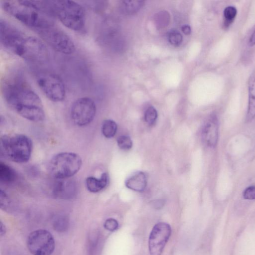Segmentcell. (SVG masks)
<instances>
[{
	"instance_id": "obj_1",
	"label": "cell",
	"mask_w": 255,
	"mask_h": 255,
	"mask_svg": "<svg viewBox=\"0 0 255 255\" xmlns=\"http://www.w3.org/2000/svg\"><path fill=\"white\" fill-rule=\"evenodd\" d=\"M1 91L8 105L23 118L35 122L44 119L40 98L21 74L13 73L5 77Z\"/></svg>"
},
{
	"instance_id": "obj_2",
	"label": "cell",
	"mask_w": 255,
	"mask_h": 255,
	"mask_svg": "<svg viewBox=\"0 0 255 255\" xmlns=\"http://www.w3.org/2000/svg\"><path fill=\"white\" fill-rule=\"evenodd\" d=\"M1 6L8 14L35 31L54 23L43 1L4 0Z\"/></svg>"
},
{
	"instance_id": "obj_3",
	"label": "cell",
	"mask_w": 255,
	"mask_h": 255,
	"mask_svg": "<svg viewBox=\"0 0 255 255\" xmlns=\"http://www.w3.org/2000/svg\"><path fill=\"white\" fill-rule=\"evenodd\" d=\"M46 3L49 13L66 27L79 32L85 31L86 13L79 3L71 0H48Z\"/></svg>"
},
{
	"instance_id": "obj_4",
	"label": "cell",
	"mask_w": 255,
	"mask_h": 255,
	"mask_svg": "<svg viewBox=\"0 0 255 255\" xmlns=\"http://www.w3.org/2000/svg\"><path fill=\"white\" fill-rule=\"evenodd\" d=\"M1 153L16 163L27 162L31 156L32 143L30 138L22 134L3 135L0 137Z\"/></svg>"
},
{
	"instance_id": "obj_5",
	"label": "cell",
	"mask_w": 255,
	"mask_h": 255,
	"mask_svg": "<svg viewBox=\"0 0 255 255\" xmlns=\"http://www.w3.org/2000/svg\"><path fill=\"white\" fill-rule=\"evenodd\" d=\"M82 164V159L78 154L63 152L52 157L48 164V170L57 179H68L79 171Z\"/></svg>"
},
{
	"instance_id": "obj_6",
	"label": "cell",
	"mask_w": 255,
	"mask_h": 255,
	"mask_svg": "<svg viewBox=\"0 0 255 255\" xmlns=\"http://www.w3.org/2000/svg\"><path fill=\"white\" fill-rule=\"evenodd\" d=\"M40 37L54 50L65 55L71 54L75 50L71 38L54 24L36 31Z\"/></svg>"
},
{
	"instance_id": "obj_7",
	"label": "cell",
	"mask_w": 255,
	"mask_h": 255,
	"mask_svg": "<svg viewBox=\"0 0 255 255\" xmlns=\"http://www.w3.org/2000/svg\"><path fill=\"white\" fill-rule=\"evenodd\" d=\"M14 54L33 64H43L49 58L48 50L45 44L33 36H25Z\"/></svg>"
},
{
	"instance_id": "obj_8",
	"label": "cell",
	"mask_w": 255,
	"mask_h": 255,
	"mask_svg": "<svg viewBox=\"0 0 255 255\" xmlns=\"http://www.w3.org/2000/svg\"><path fill=\"white\" fill-rule=\"evenodd\" d=\"M36 81L40 90L51 101L60 102L66 96L64 83L58 75L50 72H38L35 76Z\"/></svg>"
},
{
	"instance_id": "obj_9",
	"label": "cell",
	"mask_w": 255,
	"mask_h": 255,
	"mask_svg": "<svg viewBox=\"0 0 255 255\" xmlns=\"http://www.w3.org/2000/svg\"><path fill=\"white\" fill-rule=\"evenodd\" d=\"M96 114V106L94 101L87 97L77 99L72 104L70 115L76 125L82 127L91 123Z\"/></svg>"
},
{
	"instance_id": "obj_10",
	"label": "cell",
	"mask_w": 255,
	"mask_h": 255,
	"mask_svg": "<svg viewBox=\"0 0 255 255\" xmlns=\"http://www.w3.org/2000/svg\"><path fill=\"white\" fill-rule=\"evenodd\" d=\"M27 246L33 255H50L55 249V241L50 232L39 229L30 233Z\"/></svg>"
},
{
	"instance_id": "obj_11",
	"label": "cell",
	"mask_w": 255,
	"mask_h": 255,
	"mask_svg": "<svg viewBox=\"0 0 255 255\" xmlns=\"http://www.w3.org/2000/svg\"><path fill=\"white\" fill-rule=\"evenodd\" d=\"M171 233L170 226L167 223H158L153 227L148 240L150 255H161Z\"/></svg>"
},
{
	"instance_id": "obj_12",
	"label": "cell",
	"mask_w": 255,
	"mask_h": 255,
	"mask_svg": "<svg viewBox=\"0 0 255 255\" xmlns=\"http://www.w3.org/2000/svg\"><path fill=\"white\" fill-rule=\"evenodd\" d=\"M25 36L22 32L6 21L0 19V43L6 49L14 54Z\"/></svg>"
},
{
	"instance_id": "obj_13",
	"label": "cell",
	"mask_w": 255,
	"mask_h": 255,
	"mask_svg": "<svg viewBox=\"0 0 255 255\" xmlns=\"http://www.w3.org/2000/svg\"><path fill=\"white\" fill-rule=\"evenodd\" d=\"M218 121L215 115H211L203 125L202 136L204 143L209 147L216 146L218 139Z\"/></svg>"
},
{
	"instance_id": "obj_14",
	"label": "cell",
	"mask_w": 255,
	"mask_h": 255,
	"mask_svg": "<svg viewBox=\"0 0 255 255\" xmlns=\"http://www.w3.org/2000/svg\"><path fill=\"white\" fill-rule=\"evenodd\" d=\"M68 179H58L59 180L54 184L53 194L55 197L69 199L75 196L76 185L73 181Z\"/></svg>"
},
{
	"instance_id": "obj_15",
	"label": "cell",
	"mask_w": 255,
	"mask_h": 255,
	"mask_svg": "<svg viewBox=\"0 0 255 255\" xmlns=\"http://www.w3.org/2000/svg\"><path fill=\"white\" fill-rule=\"evenodd\" d=\"M126 186L131 190L143 191L147 184V177L145 174L142 171H138L130 176L126 181Z\"/></svg>"
},
{
	"instance_id": "obj_16",
	"label": "cell",
	"mask_w": 255,
	"mask_h": 255,
	"mask_svg": "<svg viewBox=\"0 0 255 255\" xmlns=\"http://www.w3.org/2000/svg\"><path fill=\"white\" fill-rule=\"evenodd\" d=\"M109 176L107 173H103L100 178L88 177L86 179V186L91 192L97 193L104 189L108 185Z\"/></svg>"
},
{
	"instance_id": "obj_17",
	"label": "cell",
	"mask_w": 255,
	"mask_h": 255,
	"mask_svg": "<svg viewBox=\"0 0 255 255\" xmlns=\"http://www.w3.org/2000/svg\"><path fill=\"white\" fill-rule=\"evenodd\" d=\"M249 103L247 121L250 122L255 118V73L252 75L249 80Z\"/></svg>"
},
{
	"instance_id": "obj_18",
	"label": "cell",
	"mask_w": 255,
	"mask_h": 255,
	"mask_svg": "<svg viewBox=\"0 0 255 255\" xmlns=\"http://www.w3.org/2000/svg\"><path fill=\"white\" fill-rule=\"evenodd\" d=\"M17 175L15 171L8 165L1 162L0 163V180L5 184H11L15 182Z\"/></svg>"
},
{
	"instance_id": "obj_19",
	"label": "cell",
	"mask_w": 255,
	"mask_h": 255,
	"mask_svg": "<svg viewBox=\"0 0 255 255\" xmlns=\"http://www.w3.org/2000/svg\"><path fill=\"white\" fill-rule=\"evenodd\" d=\"M117 130V125L115 122L112 120L104 121L102 125V132L103 135L108 138L115 136Z\"/></svg>"
},
{
	"instance_id": "obj_20",
	"label": "cell",
	"mask_w": 255,
	"mask_h": 255,
	"mask_svg": "<svg viewBox=\"0 0 255 255\" xmlns=\"http://www.w3.org/2000/svg\"><path fill=\"white\" fill-rule=\"evenodd\" d=\"M69 224V221L67 217L59 216L54 219L53 226L55 231L63 232L67 230Z\"/></svg>"
},
{
	"instance_id": "obj_21",
	"label": "cell",
	"mask_w": 255,
	"mask_h": 255,
	"mask_svg": "<svg viewBox=\"0 0 255 255\" xmlns=\"http://www.w3.org/2000/svg\"><path fill=\"white\" fill-rule=\"evenodd\" d=\"M237 13V10L235 7L229 6L226 7L223 11L225 18L224 26L228 27L234 20Z\"/></svg>"
},
{
	"instance_id": "obj_22",
	"label": "cell",
	"mask_w": 255,
	"mask_h": 255,
	"mask_svg": "<svg viewBox=\"0 0 255 255\" xmlns=\"http://www.w3.org/2000/svg\"><path fill=\"white\" fill-rule=\"evenodd\" d=\"M142 1H123L124 9L127 13H133L137 10L142 5Z\"/></svg>"
},
{
	"instance_id": "obj_23",
	"label": "cell",
	"mask_w": 255,
	"mask_h": 255,
	"mask_svg": "<svg viewBox=\"0 0 255 255\" xmlns=\"http://www.w3.org/2000/svg\"><path fill=\"white\" fill-rule=\"evenodd\" d=\"M157 118V113L156 109L153 107H148L144 114L145 121L149 125H153Z\"/></svg>"
},
{
	"instance_id": "obj_24",
	"label": "cell",
	"mask_w": 255,
	"mask_h": 255,
	"mask_svg": "<svg viewBox=\"0 0 255 255\" xmlns=\"http://www.w3.org/2000/svg\"><path fill=\"white\" fill-rule=\"evenodd\" d=\"M118 146L123 150L130 149L132 146V142L130 138L126 135H122L117 139Z\"/></svg>"
},
{
	"instance_id": "obj_25",
	"label": "cell",
	"mask_w": 255,
	"mask_h": 255,
	"mask_svg": "<svg viewBox=\"0 0 255 255\" xmlns=\"http://www.w3.org/2000/svg\"><path fill=\"white\" fill-rule=\"evenodd\" d=\"M168 39L172 45L178 46L182 41V36L178 31H172L169 33Z\"/></svg>"
},
{
	"instance_id": "obj_26",
	"label": "cell",
	"mask_w": 255,
	"mask_h": 255,
	"mask_svg": "<svg viewBox=\"0 0 255 255\" xmlns=\"http://www.w3.org/2000/svg\"><path fill=\"white\" fill-rule=\"evenodd\" d=\"M104 227L106 229L110 231H114L116 230L119 226L118 221L113 218H109L106 220L104 223Z\"/></svg>"
},
{
	"instance_id": "obj_27",
	"label": "cell",
	"mask_w": 255,
	"mask_h": 255,
	"mask_svg": "<svg viewBox=\"0 0 255 255\" xmlns=\"http://www.w3.org/2000/svg\"><path fill=\"white\" fill-rule=\"evenodd\" d=\"M243 196L247 200H255V186L246 188L243 193Z\"/></svg>"
},
{
	"instance_id": "obj_28",
	"label": "cell",
	"mask_w": 255,
	"mask_h": 255,
	"mask_svg": "<svg viewBox=\"0 0 255 255\" xmlns=\"http://www.w3.org/2000/svg\"><path fill=\"white\" fill-rule=\"evenodd\" d=\"M182 31L186 35H188L191 33V28L188 25H184L181 27Z\"/></svg>"
},
{
	"instance_id": "obj_29",
	"label": "cell",
	"mask_w": 255,
	"mask_h": 255,
	"mask_svg": "<svg viewBox=\"0 0 255 255\" xmlns=\"http://www.w3.org/2000/svg\"><path fill=\"white\" fill-rule=\"evenodd\" d=\"M249 44L251 46L255 45V30L253 32L250 38Z\"/></svg>"
},
{
	"instance_id": "obj_30",
	"label": "cell",
	"mask_w": 255,
	"mask_h": 255,
	"mask_svg": "<svg viewBox=\"0 0 255 255\" xmlns=\"http://www.w3.org/2000/svg\"><path fill=\"white\" fill-rule=\"evenodd\" d=\"M5 232V228L4 226L3 225L2 223L0 222V236H3Z\"/></svg>"
}]
</instances>
